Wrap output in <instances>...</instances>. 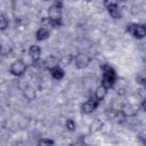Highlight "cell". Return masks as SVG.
<instances>
[{
	"mask_svg": "<svg viewBox=\"0 0 146 146\" xmlns=\"http://www.w3.org/2000/svg\"><path fill=\"white\" fill-rule=\"evenodd\" d=\"M51 72L52 76L55 79H61L64 75L63 71L59 66H57L51 68Z\"/></svg>",
	"mask_w": 146,
	"mask_h": 146,
	"instance_id": "9c48e42d",
	"label": "cell"
},
{
	"mask_svg": "<svg viewBox=\"0 0 146 146\" xmlns=\"http://www.w3.org/2000/svg\"><path fill=\"white\" fill-rule=\"evenodd\" d=\"M128 31L137 38L143 37L145 34V26L142 25H132L128 27Z\"/></svg>",
	"mask_w": 146,
	"mask_h": 146,
	"instance_id": "3957f363",
	"label": "cell"
},
{
	"mask_svg": "<svg viewBox=\"0 0 146 146\" xmlns=\"http://www.w3.org/2000/svg\"><path fill=\"white\" fill-rule=\"evenodd\" d=\"M26 70V66L21 60H18L15 62L11 67V71L15 75L19 76L22 75Z\"/></svg>",
	"mask_w": 146,
	"mask_h": 146,
	"instance_id": "277c9868",
	"label": "cell"
},
{
	"mask_svg": "<svg viewBox=\"0 0 146 146\" xmlns=\"http://www.w3.org/2000/svg\"><path fill=\"white\" fill-rule=\"evenodd\" d=\"M29 54L33 60H38L40 54L39 47L37 46H32L29 49Z\"/></svg>",
	"mask_w": 146,
	"mask_h": 146,
	"instance_id": "ba28073f",
	"label": "cell"
},
{
	"mask_svg": "<svg viewBox=\"0 0 146 146\" xmlns=\"http://www.w3.org/2000/svg\"><path fill=\"white\" fill-rule=\"evenodd\" d=\"M49 17L55 23H59L61 18V7L58 5L52 6L48 12Z\"/></svg>",
	"mask_w": 146,
	"mask_h": 146,
	"instance_id": "7a4b0ae2",
	"label": "cell"
},
{
	"mask_svg": "<svg viewBox=\"0 0 146 146\" xmlns=\"http://www.w3.org/2000/svg\"><path fill=\"white\" fill-rule=\"evenodd\" d=\"M106 88L103 86L99 87L96 91V97L98 100L102 99L106 94Z\"/></svg>",
	"mask_w": 146,
	"mask_h": 146,
	"instance_id": "8fae6325",
	"label": "cell"
},
{
	"mask_svg": "<svg viewBox=\"0 0 146 146\" xmlns=\"http://www.w3.org/2000/svg\"><path fill=\"white\" fill-rule=\"evenodd\" d=\"M48 36H49L48 31L44 29H41L39 30L36 33V37L39 40L45 39Z\"/></svg>",
	"mask_w": 146,
	"mask_h": 146,
	"instance_id": "30bf717a",
	"label": "cell"
},
{
	"mask_svg": "<svg viewBox=\"0 0 146 146\" xmlns=\"http://www.w3.org/2000/svg\"><path fill=\"white\" fill-rule=\"evenodd\" d=\"M90 62V59L84 54L79 55L76 59V64L78 68L85 67Z\"/></svg>",
	"mask_w": 146,
	"mask_h": 146,
	"instance_id": "8992f818",
	"label": "cell"
},
{
	"mask_svg": "<svg viewBox=\"0 0 146 146\" xmlns=\"http://www.w3.org/2000/svg\"><path fill=\"white\" fill-rule=\"evenodd\" d=\"M67 126H68V128L69 129H73V128H74V121L71 120H70L68 121L67 122Z\"/></svg>",
	"mask_w": 146,
	"mask_h": 146,
	"instance_id": "5bb4252c",
	"label": "cell"
},
{
	"mask_svg": "<svg viewBox=\"0 0 146 146\" xmlns=\"http://www.w3.org/2000/svg\"><path fill=\"white\" fill-rule=\"evenodd\" d=\"M52 144H53L52 141L48 139H42L39 141V145H51Z\"/></svg>",
	"mask_w": 146,
	"mask_h": 146,
	"instance_id": "7c38bea8",
	"label": "cell"
},
{
	"mask_svg": "<svg viewBox=\"0 0 146 146\" xmlns=\"http://www.w3.org/2000/svg\"><path fill=\"white\" fill-rule=\"evenodd\" d=\"M1 29H2L3 27V24H4V28H5L6 27V25H7V22L5 20V18H3L2 15H1Z\"/></svg>",
	"mask_w": 146,
	"mask_h": 146,
	"instance_id": "4fadbf2b",
	"label": "cell"
},
{
	"mask_svg": "<svg viewBox=\"0 0 146 146\" xmlns=\"http://www.w3.org/2000/svg\"><path fill=\"white\" fill-rule=\"evenodd\" d=\"M107 7L109 10L110 14L115 18H118L120 16V11L119 10V7L116 3H109L107 4Z\"/></svg>",
	"mask_w": 146,
	"mask_h": 146,
	"instance_id": "5b68a950",
	"label": "cell"
},
{
	"mask_svg": "<svg viewBox=\"0 0 146 146\" xmlns=\"http://www.w3.org/2000/svg\"><path fill=\"white\" fill-rule=\"evenodd\" d=\"M98 104V103L97 101L93 100H89L83 104L82 110L86 113H90L96 108Z\"/></svg>",
	"mask_w": 146,
	"mask_h": 146,
	"instance_id": "52a82bcc",
	"label": "cell"
},
{
	"mask_svg": "<svg viewBox=\"0 0 146 146\" xmlns=\"http://www.w3.org/2000/svg\"><path fill=\"white\" fill-rule=\"evenodd\" d=\"M104 74L102 80V86L107 88L112 86L115 82V75L113 70L108 66L104 67Z\"/></svg>",
	"mask_w": 146,
	"mask_h": 146,
	"instance_id": "6da1fadb",
	"label": "cell"
}]
</instances>
